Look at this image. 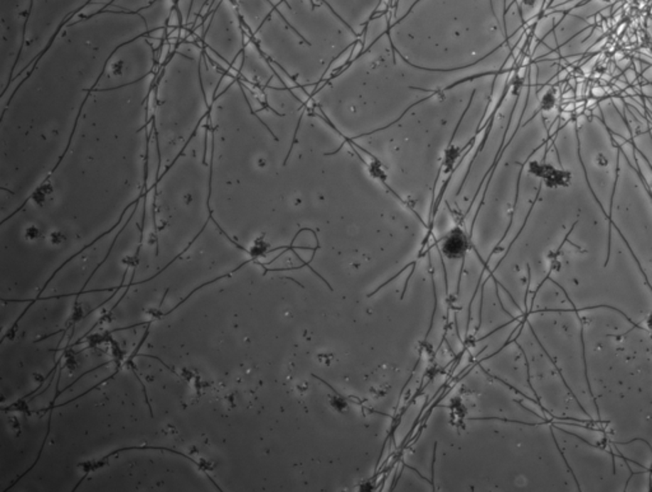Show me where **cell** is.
Masks as SVG:
<instances>
[{"instance_id": "cell-1", "label": "cell", "mask_w": 652, "mask_h": 492, "mask_svg": "<svg viewBox=\"0 0 652 492\" xmlns=\"http://www.w3.org/2000/svg\"><path fill=\"white\" fill-rule=\"evenodd\" d=\"M445 252L449 257H459L465 252V239L463 236L450 238L445 244Z\"/></svg>"}, {"instance_id": "cell-2", "label": "cell", "mask_w": 652, "mask_h": 492, "mask_svg": "<svg viewBox=\"0 0 652 492\" xmlns=\"http://www.w3.org/2000/svg\"><path fill=\"white\" fill-rule=\"evenodd\" d=\"M595 163H597V165H600V167H605V165H608L609 160H608V158H606L604 154H597V158H595Z\"/></svg>"}, {"instance_id": "cell-3", "label": "cell", "mask_w": 652, "mask_h": 492, "mask_svg": "<svg viewBox=\"0 0 652 492\" xmlns=\"http://www.w3.org/2000/svg\"><path fill=\"white\" fill-rule=\"evenodd\" d=\"M37 236H38V231H37L36 228H33V226H32L31 229H28V231H27V238H31V239H33V238H36Z\"/></svg>"}]
</instances>
